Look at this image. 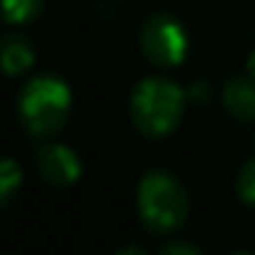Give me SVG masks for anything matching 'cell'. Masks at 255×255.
<instances>
[{"label":"cell","mask_w":255,"mask_h":255,"mask_svg":"<svg viewBox=\"0 0 255 255\" xmlns=\"http://www.w3.org/2000/svg\"><path fill=\"white\" fill-rule=\"evenodd\" d=\"M18 120L33 138H53L60 133L70 115V90L65 80L53 73L30 78L18 93Z\"/></svg>","instance_id":"obj_1"},{"label":"cell","mask_w":255,"mask_h":255,"mask_svg":"<svg viewBox=\"0 0 255 255\" xmlns=\"http://www.w3.org/2000/svg\"><path fill=\"white\" fill-rule=\"evenodd\" d=\"M185 93L168 78L140 80L130 93V120L135 130L150 140L168 138L183 120Z\"/></svg>","instance_id":"obj_2"},{"label":"cell","mask_w":255,"mask_h":255,"mask_svg":"<svg viewBox=\"0 0 255 255\" xmlns=\"http://www.w3.org/2000/svg\"><path fill=\"white\" fill-rule=\"evenodd\" d=\"M190 213L183 183L168 170H150L138 185V218L153 235L175 233Z\"/></svg>","instance_id":"obj_3"},{"label":"cell","mask_w":255,"mask_h":255,"mask_svg":"<svg viewBox=\"0 0 255 255\" xmlns=\"http://www.w3.org/2000/svg\"><path fill=\"white\" fill-rule=\"evenodd\" d=\"M140 50L158 68H175L188 53L185 28L168 13H153L140 25Z\"/></svg>","instance_id":"obj_4"},{"label":"cell","mask_w":255,"mask_h":255,"mask_svg":"<svg viewBox=\"0 0 255 255\" xmlns=\"http://www.w3.org/2000/svg\"><path fill=\"white\" fill-rule=\"evenodd\" d=\"M35 168H38L40 178L53 188H68L83 173L80 158L68 145H43V148H38Z\"/></svg>","instance_id":"obj_5"},{"label":"cell","mask_w":255,"mask_h":255,"mask_svg":"<svg viewBox=\"0 0 255 255\" xmlns=\"http://www.w3.org/2000/svg\"><path fill=\"white\" fill-rule=\"evenodd\" d=\"M223 105L233 118L255 123V78H230L223 85Z\"/></svg>","instance_id":"obj_6"},{"label":"cell","mask_w":255,"mask_h":255,"mask_svg":"<svg viewBox=\"0 0 255 255\" xmlns=\"http://www.w3.org/2000/svg\"><path fill=\"white\" fill-rule=\"evenodd\" d=\"M0 50H3V70L8 78H18V75L28 73L35 63V48L20 33H5L3 43H0Z\"/></svg>","instance_id":"obj_7"},{"label":"cell","mask_w":255,"mask_h":255,"mask_svg":"<svg viewBox=\"0 0 255 255\" xmlns=\"http://www.w3.org/2000/svg\"><path fill=\"white\" fill-rule=\"evenodd\" d=\"M43 5L45 0H3L5 23H13V25L33 23L43 13Z\"/></svg>","instance_id":"obj_8"},{"label":"cell","mask_w":255,"mask_h":255,"mask_svg":"<svg viewBox=\"0 0 255 255\" xmlns=\"http://www.w3.org/2000/svg\"><path fill=\"white\" fill-rule=\"evenodd\" d=\"M20 183H23L20 165L13 158H3V163H0V205L3 208L13 200V195L20 188Z\"/></svg>","instance_id":"obj_9"},{"label":"cell","mask_w":255,"mask_h":255,"mask_svg":"<svg viewBox=\"0 0 255 255\" xmlns=\"http://www.w3.org/2000/svg\"><path fill=\"white\" fill-rule=\"evenodd\" d=\"M235 193H238V198H240L245 205L255 208V158H250V160L238 170Z\"/></svg>","instance_id":"obj_10"},{"label":"cell","mask_w":255,"mask_h":255,"mask_svg":"<svg viewBox=\"0 0 255 255\" xmlns=\"http://www.w3.org/2000/svg\"><path fill=\"white\" fill-rule=\"evenodd\" d=\"M158 250H160L163 255H200V253H203L198 245H190V243H178V240L163 243Z\"/></svg>","instance_id":"obj_11"},{"label":"cell","mask_w":255,"mask_h":255,"mask_svg":"<svg viewBox=\"0 0 255 255\" xmlns=\"http://www.w3.org/2000/svg\"><path fill=\"white\" fill-rule=\"evenodd\" d=\"M190 98L195 103H205L208 100V85H193L190 88Z\"/></svg>","instance_id":"obj_12"},{"label":"cell","mask_w":255,"mask_h":255,"mask_svg":"<svg viewBox=\"0 0 255 255\" xmlns=\"http://www.w3.org/2000/svg\"><path fill=\"white\" fill-rule=\"evenodd\" d=\"M125 253H138V255H143V248H140V245H130V248H120V250H118V255H125Z\"/></svg>","instance_id":"obj_13"},{"label":"cell","mask_w":255,"mask_h":255,"mask_svg":"<svg viewBox=\"0 0 255 255\" xmlns=\"http://www.w3.org/2000/svg\"><path fill=\"white\" fill-rule=\"evenodd\" d=\"M248 75L250 78H255V50L250 53V58H248Z\"/></svg>","instance_id":"obj_14"}]
</instances>
